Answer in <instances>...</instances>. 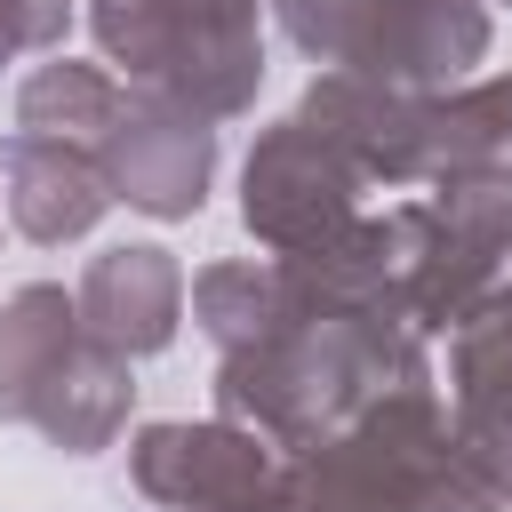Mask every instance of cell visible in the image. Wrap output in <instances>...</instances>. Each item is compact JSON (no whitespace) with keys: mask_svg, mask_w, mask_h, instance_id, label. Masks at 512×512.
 Returning <instances> with one entry per match:
<instances>
[{"mask_svg":"<svg viewBox=\"0 0 512 512\" xmlns=\"http://www.w3.org/2000/svg\"><path fill=\"white\" fill-rule=\"evenodd\" d=\"M352 184L360 168L304 120H288L280 136L256 144L248 160V224L272 240V248H312L328 240L344 216H352Z\"/></svg>","mask_w":512,"mask_h":512,"instance_id":"obj_1","label":"cell"},{"mask_svg":"<svg viewBox=\"0 0 512 512\" xmlns=\"http://www.w3.org/2000/svg\"><path fill=\"white\" fill-rule=\"evenodd\" d=\"M104 184H120L152 216H192L208 184V120L168 96H128L104 120Z\"/></svg>","mask_w":512,"mask_h":512,"instance_id":"obj_2","label":"cell"},{"mask_svg":"<svg viewBox=\"0 0 512 512\" xmlns=\"http://www.w3.org/2000/svg\"><path fill=\"white\" fill-rule=\"evenodd\" d=\"M488 48V16L472 0H360L352 8V40L344 56L368 80H456L464 64H480Z\"/></svg>","mask_w":512,"mask_h":512,"instance_id":"obj_3","label":"cell"},{"mask_svg":"<svg viewBox=\"0 0 512 512\" xmlns=\"http://www.w3.org/2000/svg\"><path fill=\"white\" fill-rule=\"evenodd\" d=\"M136 480L160 504H192V512H264L272 504V464L248 432H184L160 424L136 448Z\"/></svg>","mask_w":512,"mask_h":512,"instance_id":"obj_4","label":"cell"},{"mask_svg":"<svg viewBox=\"0 0 512 512\" xmlns=\"http://www.w3.org/2000/svg\"><path fill=\"white\" fill-rule=\"evenodd\" d=\"M176 296H184V272L168 264V248H112L88 264L80 280V328L104 344V352H152L168 344L176 328Z\"/></svg>","mask_w":512,"mask_h":512,"instance_id":"obj_5","label":"cell"},{"mask_svg":"<svg viewBox=\"0 0 512 512\" xmlns=\"http://www.w3.org/2000/svg\"><path fill=\"white\" fill-rule=\"evenodd\" d=\"M8 168V216L32 232V240H80L96 216H104V168L88 152H72L64 136H16L0 152Z\"/></svg>","mask_w":512,"mask_h":512,"instance_id":"obj_6","label":"cell"},{"mask_svg":"<svg viewBox=\"0 0 512 512\" xmlns=\"http://www.w3.org/2000/svg\"><path fill=\"white\" fill-rule=\"evenodd\" d=\"M72 344H80V304H64V288H24L0 312V416H24Z\"/></svg>","mask_w":512,"mask_h":512,"instance_id":"obj_7","label":"cell"},{"mask_svg":"<svg viewBox=\"0 0 512 512\" xmlns=\"http://www.w3.org/2000/svg\"><path fill=\"white\" fill-rule=\"evenodd\" d=\"M16 112H24L32 136H104V120L120 112V88L104 72H88V64H40L24 80Z\"/></svg>","mask_w":512,"mask_h":512,"instance_id":"obj_8","label":"cell"},{"mask_svg":"<svg viewBox=\"0 0 512 512\" xmlns=\"http://www.w3.org/2000/svg\"><path fill=\"white\" fill-rule=\"evenodd\" d=\"M192 296H200V320H208V336L224 352L256 344L272 328V312H280V280H264L256 264H216V272H200Z\"/></svg>","mask_w":512,"mask_h":512,"instance_id":"obj_9","label":"cell"}]
</instances>
